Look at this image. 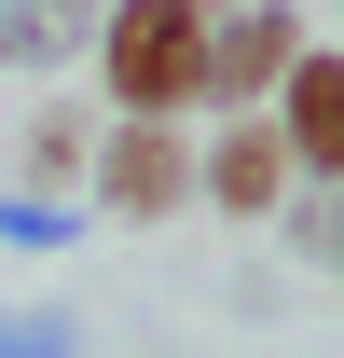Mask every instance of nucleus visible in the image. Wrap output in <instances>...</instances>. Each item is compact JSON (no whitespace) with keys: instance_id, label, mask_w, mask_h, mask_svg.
Returning a JSON list of instances; mask_svg holds the SVG:
<instances>
[{"instance_id":"nucleus-10","label":"nucleus","mask_w":344,"mask_h":358,"mask_svg":"<svg viewBox=\"0 0 344 358\" xmlns=\"http://www.w3.org/2000/svg\"><path fill=\"white\" fill-rule=\"evenodd\" d=\"M303 234H317V248L344 262V193H331V207H303Z\"/></svg>"},{"instance_id":"nucleus-11","label":"nucleus","mask_w":344,"mask_h":358,"mask_svg":"<svg viewBox=\"0 0 344 358\" xmlns=\"http://www.w3.org/2000/svg\"><path fill=\"white\" fill-rule=\"evenodd\" d=\"M193 14H234V0H193Z\"/></svg>"},{"instance_id":"nucleus-1","label":"nucleus","mask_w":344,"mask_h":358,"mask_svg":"<svg viewBox=\"0 0 344 358\" xmlns=\"http://www.w3.org/2000/svg\"><path fill=\"white\" fill-rule=\"evenodd\" d=\"M96 96L110 124H179L207 110V14L193 0H96Z\"/></svg>"},{"instance_id":"nucleus-2","label":"nucleus","mask_w":344,"mask_h":358,"mask_svg":"<svg viewBox=\"0 0 344 358\" xmlns=\"http://www.w3.org/2000/svg\"><path fill=\"white\" fill-rule=\"evenodd\" d=\"M193 207V138L179 124H96V221H179Z\"/></svg>"},{"instance_id":"nucleus-7","label":"nucleus","mask_w":344,"mask_h":358,"mask_svg":"<svg viewBox=\"0 0 344 358\" xmlns=\"http://www.w3.org/2000/svg\"><path fill=\"white\" fill-rule=\"evenodd\" d=\"M69 166H96V124H83V110H55V96H42V110H28V193H55V179H69Z\"/></svg>"},{"instance_id":"nucleus-3","label":"nucleus","mask_w":344,"mask_h":358,"mask_svg":"<svg viewBox=\"0 0 344 358\" xmlns=\"http://www.w3.org/2000/svg\"><path fill=\"white\" fill-rule=\"evenodd\" d=\"M261 124H275V152H289V179H331L344 193V42H303L289 83L261 96Z\"/></svg>"},{"instance_id":"nucleus-8","label":"nucleus","mask_w":344,"mask_h":358,"mask_svg":"<svg viewBox=\"0 0 344 358\" xmlns=\"http://www.w3.org/2000/svg\"><path fill=\"white\" fill-rule=\"evenodd\" d=\"M83 207H55V193H0V248H69Z\"/></svg>"},{"instance_id":"nucleus-4","label":"nucleus","mask_w":344,"mask_h":358,"mask_svg":"<svg viewBox=\"0 0 344 358\" xmlns=\"http://www.w3.org/2000/svg\"><path fill=\"white\" fill-rule=\"evenodd\" d=\"M289 55H303V14H289V0L207 14V110H261V96L289 83Z\"/></svg>"},{"instance_id":"nucleus-9","label":"nucleus","mask_w":344,"mask_h":358,"mask_svg":"<svg viewBox=\"0 0 344 358\" xmlns=\"http://www.w3.org/2000/svg\"><path fill=\"white\" fill-rule=\"evenodd\" d=\"M0 358H83V331H69V317H14V303H0Z\"/></svg>"},{"instance_id":"nucleus-5","label":"nucleus","mask_w":344,"mask_h":358,"mask_svg":"<svg viewBox=\"0 0 344 358\" xmlns=\"http://www.w3.org/2000/svg\"><path fill=\"white\" fill-rule=\"evenodd\" d=\"M193 193H207L220 221H275V207H289V152H275V124H261V110H220V138L193 152Z\"/></svg>"},{"instance_id":"nucleus-6","label":"nucleus","mask_w":344,"mask_h":358,"mask_svg":"<svg viewBox=\"0 0 344 358\" xmlns=\"http://www.w3.org/2000/svg\"><path fill=\"white\" fill-rule=\"evenodd\" d=\"M96 42V0H0V69H69V55Z\"/></svg>"}]
</instances>
